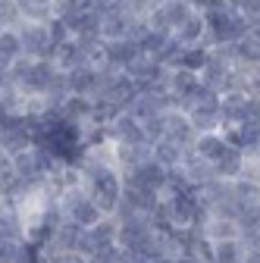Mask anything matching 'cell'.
<instances>
[{
    "mask_svg": "<svg viewBox=\"0 0 260 263\" xmlns=\"http://www.w3.org/2000/svg\"><path fill=\"white\" fill-rule=\"evenodd\" d=\"M57 76V66L50 60H19L10 66V76H7V85L13 91H19L25 101L28 97H44L50 82Z\"/></svg>",
    "mask_w": 260,
    "mask_h": 263,
    "instance_id": "cell-1",
    "label": "cell"
},
{
    "mask_svg": "<svg viewBox=\"0 0 260 263\" xmlns=\"http://www.w3.org/2000/svg\"><path fill=\"white\" fill-rule=\"evenodd\" d=\"M204 19H207V47H229V44L251 35V28L242 19V13H232L226 7L222 10H207Z\"/></svg>",
    "mask_w": 260,
    "mask_h": 263,
    "instance_id": "cell-2",
    "label": "cell"
},
{
    "mask_svg": "<svg viewBox=\"0 0 260 263\" xmlns=\"http://www.w3.org/2000/svg\"><path fill=\"white\" fill-rule=\"evenodd\" d=\"M182 113L188 116V122L194 125L198 135L204 132H219V94H213L210 88H198L191 94V101L182 107Z\"/></svg>",
    "mask_w": 260,
    "mask_h": 263,
    "instance_id": "cell-3",
    "label": "cell"
},
{
    "mask_svg": "<svg viewBox=\"0 0 260 263\" xmlns=\"http://www.w3.org/2000/svg\"><path fill=\"white\" fill-rule=\"evenodd\" d=\"M201 85L210 88L213 94L235 91V63L229 60L226 47H210V57L201 69Z\"/></svg>",
    "mask_w": 260,
    "mask_h": 263,
    "instance_id": "cell-4",
    "label": "cell"
},
{
    "mask_svg": "<svg viewBox=\"0 0 260 263\" xmlns=\"http://www.w3.org/2000/svg\"><path fill=\"white\" fill-rule=\"evenodd\" d=\"M16 31H19L25 60H53V41H50L47 22H22Z\"/></svg>",
    "mask_w": 260,
    "mask_h": 263,
    "instance_id": "cell-5",
    "label": "cell"
},
{
    "mask_svg": "<svg viewBox=\"0 0 260 263\" xmlns=\"http://www.w3.org/2000/svg\"><path fill=\"white\" fill-rule=\"evenodd\" d=\"M122 182H125V185H135V188H144V191H154V194L163 197L166 182H170V170H163V166H160V163L151 157V160L141 163V166H135L132 173H125Z\"/></svg>",
    "mask_w": 260,
    "mask_h": 263,
    "instance_id": "cell-6",
    "label": "cell"
},
{
    "mask_svg": "<svg viewBox=\"0 0 260 263\" xmlns=\"http://www.w3.org/2000/svg\"><path fill=\"white\" fill-rule=\"evenodd\" d=\"M191 10L194 7H188L185 0H166V4H160L151 16H144L147 19V28H154V31H163V35H173V31L191 16Z\"/></svg>",
    "mask_w": 260,
    "mask_h": 263,
    "instance_id": "cell-7",
    "label": "cell"
},
{
    "mask_svg": "<svg viewBox=\"0 0 260 263\" xmlns=\"http://www.w3.org/2000/svg\"><path fill=\"white\" fill-rule=\"evenodd\" d=\"M107 141L113 147H132V144H147L144 141V132H141V122L128 113H119L110 125H107Z\"/></svg>",
    "mask_w": 260,
    "mask_h": 263,
    "instance_id": "cell-8",
    "label": "cell"
},
{
    "mask_svg": "<svg viewBox=\"0 0 260 263\" xmlns=\"http://www.w3.org/2000/svg\"><path fill=\"white\" fill-rule=\"evenodd\" d=\"M138 94H141V91H138V85L128 79L125 72H119V76L107 85V91L101 94V101H104V104H110L116 113H128V107L135 104V97H138Z\"/></svg>",
    "mask_w": 260,
    "mask_h": 263,
    "instance_id": "cell-9",
    "label": "cell"
},
{
    "mask_svg": "<svg viewBox=\"0 0 260 263\" xmlns=\"http://www.w3.org/2000/svg\"><path fill=\"white\" fill-rule=\"evenodd\" d=\"M31 144H35V138H31V128L25 125V119L19 116L16 122H10V125H4L0 128V154L4 157H19L22 151H28Z\"/></svg>",
    "mask_w": 260,
    "mask_h": 263,
    "instance_id": "cell-10",
    "label": "cell"
},
{
    "mask_svg": "<svg viewBox=\"0 0 260 263\" xmlns=\"http://www.w3.org/2000/svg\"><path fill=\"white\" fill-rule=\"evenodd\" d=\"M198 88H201V76L198 72H188V69H170L166 72V91L173 97L176 110H182Z\"/></svg>",
    "mask_w": 260,
    "mask_h": 263,
    "instance_id": "cell-11",
    "label": "cell"
},
{
    "mask_svg": "<svg viewBox=\"0 0 260 263\" xmlns=\"http://www.w3.org/2000/svg\"><path fill=\"white\" fill-rule=\"evenodd\" d=\"M138 16H132L125 7H113L107 13H101V41H122L132 31V22Z\"/></svg>",
    "mask_w": 260,
    "mask_h": 263,
    "instance_id": "cell-12",
    "label": "cell"
},
{
    "mask_svg": "<svg viewBox=\"0 0 260 263\" xmlns=\"http://www.w3.org/2000/svg\"><path fill=\"white\" fill-rule=\"evenodd\" d=\"M141 57V47L132 38H122V41H104V63L113 66V69L125 72L128 66Z\"/></svg>",
    "mask_w": 260,
    "mask_h": 263,
    "instance_id": "cell-13",
    "label": "cell"
},
{
    "mask_svg": "<svg viewBox=\"0 0 260 263\" xmlns=\"http://www.w3.org/2000/svg\"><path fill=\"white\" fill-rule=\"evenodd\" d=\"M166 141L179 144L182 151H191L194 147V138H198V132H194V125L188 122V116L182 110H170L166 113Z\"/></svg>",
    "mask_w": 260,
    "mask_h": 263,
    "instance_id": "cell-14",
    "label": "cell"
},
{
    "mask_svg": "<svg viewBox=\"0 0 260 263\" xmlns=\"http://www.w3.org/2000/svg\"><path fill=\"white\" fill-rule=\"evenodd\" d=\"M173 38L182 44V47H198V44H207V19L201 10H191V16L173 31Z\"/></svg>",
    "mask_w": 260,
    "mask_h": 263,
    "instance_id": "cell-15",
    "label": "cell"
},
{
    "mask_svg": "<svg viewBox=\"0 0 260 263\" xmlns=\"http://www.w3.org/2000/svg\"><path fill=\"white\" fill-rule=\"evenodd\" d=\"M245 101H248V94H242V91H226V94H219V132L242 125Z\"/></svg>",
    "mask_w": 260,
    "mask_h": 263,
    "instance_id": "cell-16",
    "label": "cell"
},
{
    "mask_svg": "<svg viewBox=\"0 0 260 263\" xmlns=\"http://www.w3.org/2000/svg\"><path fill=\"white\" fill-rule=\"evenodd\" d=\"M63 22H66L72 38H82V41L101 38V13H94V10H79V13H72L69 19H63Z\"/></svg>",
    "mask_w": 260,
    "mask_h": 263,
    "instance_id": "cell-17",
    "label": "cell"
},
{
    "mask_svg": "<svg viewBox=\"0 0 260 263\" xmlns=\"http://www.w3.org/2000/svg\"><path fill=\"white\" fill-rule=\"evenodd\" d=\"M245 170H248V154H242V151L232 147V144H229V151H226V154L213 163V176H216V179H226V182L242 179Z\"/></svg>",
    "mask_w": 260,
    "mask_h": 263,
    "instance_id": "cell-18",
    "label": "cell"
},
{
    "mask_svg": "<svg viewBox=\"0 0 260 263\" xmlns=\"http://www.w3.org/2000/svg\"><path fill=\"white\" fill-rule=\"evenodd\" d=\"M191 151L198 154L204 163H210V166H213V163H216L226 151H229V141H226L222 132H204V135L194 138V147H191Z\"/></svg>",
    "mask_w": 260,
    "mask_h": 263,
    "instance_id": "cell-19",
    "label": "cell"
},
{
    "mask_svg": "<svg viewBox=\"0 0 260 263\" xmlns=\"http://www.w3.org/2000/svg\"><path fill=\"white\" fill-rule=\"evenodd\" d=\"M245 257H248V241L242 235L213 241V263H245Z\"/></svg>",
    "mask_w": 260,
    "mask_h": 263,
    "instance_id": "cell-20",
    "label": "cell"
},
{
    "mask_svg": "<svg viewBox=\"0 0 260 263\" xmlns=\"http://www.w3.org/2000/svg\"><path fill=\"white\" fill-rule=\"evenodd\" d=\"M235 226H238V235L245 241L260 235V204H242L235 213Z\"/></svg>",
    "mask_w": 260,
    "mask_h": 263,
    "instance_id": "cell-21",
    "label": "cell"
},
{
    "mask_svg": "<svg viewBox=\"0 0 260 263\" xmlns=\"http://www.w3.org/2000/svg\"><path fill=\"white\" fill-rule=\"evenodd\" d=\"M151 157L160 163L163 170H179L182 166V160H185V151L179 147V144H173V141H157L154 147H151Z\"/></svg>",
    "mask_w": 260,
    "mask_h": 263,
    "instance_id": "cell-22",
    "label": "cell"
},
{
    "mask_svg": "<svg viewBox=\"0 0 260 263\" xmlns=\"http://www.w3.org/2000/svg\"><path fill=\"white\" fill-rule=\"evenodd\" d=\"M207 57H210V47H207V44L185 47V50H182V57H179V63L173 66V69H188V72H198V76H201V69H204Z\"/></svg>",
    "mask_w": 260,
    "mask_h": 263,
    "instance_id": "cell-23",
    "label": "cell"
},
{
    "mask_svg": "<svg viewBox=\"0 0 260 263\" xmlns=\"http://www.w3.org/2000/svg\"><path fill=\"white\" fill-rule=\"evenodd\" d=\"M0 60L10 66L22 60V41L16 28H0Z\"/></svg>",
    "mask_w": 260,
    "mask_h": 263,
    "instance_id": "cell-24",
    "label": "cell"
},
{
    "mask_svg": "<svg viewBox=\"0 0 260 263\" xmlns=\"http://www.w3.org/2000/svg\"><path fill=\"white\" fill-rule=\"evenodd\" d=\"M232 191H235V201L238 204H260V182L251 179V176H242L232 182Z\"/></svg>",
    "mask_w": 260,
    "mask_h": 263,
    "instance_id": "cell-25",
    "label": "cell"
},
{
    "mask_svg": "<svg viewBox=\"0 0 260 263\" xmlns=\"http://www.w3.org/2000/svg\"><path fill=\"white\" fill-rule=\"evenodd\" d=\"M25 19H22V10H19V0H0V28H19Z\"/></svg>",
    "mask_w": 260,
    "mask_h": 263,
    "instance_id": "cell-26",
    "label": "cell"
},
{
    "mask_svg": "<svg viewBox=\"0 0 260 263\" xmlns=\"http://www.w3.org/2000/svg\"><path fill=\"white\" fill-rule=\"evenodd\" d=\"M160 4H166V0H125V7H128V13H132V16H151Z\"/></svg>",
    "mask_w": 260,
    "mask_h": 263,
    "instance_id": "cell-27",
    "label": "cell"
},
{
    "mask_svg": "<svg viewBox=\"0 0 260 263\" xmlns=\"http://www.w3.org/2000/svg\"><path fill=\"white\" fill-rule=\"evenodd\" d=\"M242 122H248V125H257V128H260V97H257V94H248V101H245V113H242Z\"/></svg>",
    "mask_w": 260,
    "mask_h": 263,
    "instance_id": "cell-28",
    "label": "cell"
},
{
    "mask_svg": "<svg viewBox=\"0 0 260 263\" xmlns=\"http://www.w3.org/2000/svg\"><path fill=\"white\" fill-rule=\"evenodd\" d=\"M41 263H88V257H82L76 251H50V254H44Z\"/></svg>",
    "mask_w": 260,
    "mask_h": 263,
    "instance_id": "cell-29",
    "label": "cell"
},
{
    "mask_svg": "<svg viewBox=\"0 0 260 263\" xmlns=\"http://www.w3.org/2000/svg\"><path fill=\"white\" fill-rule=\"evenodd\" d=\"M138 263H173L170 257H163V254H157V257H141Z\"/></svg>",
    "mask_w": 260,
    "mask_h": 263,
    "instance_id": "cell-30",
    "label": "cell"
},
{
    "mask_svg": "<svg viewBox=\"0 0 260 263\" xmlns=\"http://www.w3.org/2000/svg\"><path fill=\"white\" fill-rule=\"evenodd\" d=\"M245 263H260V251H257V248H248V257H245Z\"/></svg>",
    "mask_w": 260,
    "mask_h": 263,
    "instance_id": "cell-31",
    "label": "cell"
},
{
    "mask_svg": "<svg viewBox=\"0 0 260 263\" xmlns=\"http://www.w3.org/2000/svg\"><path fill=\"white\" fill-rule=\"evenodd\" d=\"M7 76H10V63L0 60V82H7Z\"/></svg>",
    "mask_w": 260,
    "mask_h": 263,
    "instance_id": "cell-32",
    "label": "cell"
},
{
    "mask_svg": "<svg viewBox=\"0 0 260 263\" xmlns=\"http://www.w3.org/2000/svg\"><path fill=\"white\" fill-rule=\"evenodd\" d=\"M35 4H41V7H53L57 0H35Z\"/></svg>",
    "mask_w": 260,
    "mask_h": 263,
    "instance_id": "cell-33",
    "label": "cell"
},
{
    "mask_svg": "<svg viewBox=\"0 0 260 263\" xmlns=\"http://www.w3.org/2000/svg\"><path fill=\"white\" fill-rule=\"evenodd\" d=\"M173 263H194V260H191V257H176Z\"/></svg>",
    "mask_w": 260,
    "mask_h": 263,
    "instance_id": "cell-34",
    "label": "cell"
},
{
    "mask_svg": "<svg viewBox=\"0 0 260 263\" xmlns=\"http://www.w3.org/2000/svg\"><path fill=\"white\" fill-rule=\"evenodd\" d=\"M4 88H7V82H0V97H4Z\"/></svg>",
    "mask_w": 260,
    "mask_h": 263,
    "instance_id": "cell-35",
    "label": "cell"
},
{
    "mask_svg": "<svg viewBox=\"0 0 260 263\" xmlns=\"http://www.w3.org/2000/svg\"><path fill=\"white\" fill-rule=\"evenodd\" d=\"M257 154H260V144H257Z\"/></svg>",
    "mask_w": 260,
    "mask_h": 263,
    "instance_id": "cell-36",
    "label": "cell"
}]
</instances>
